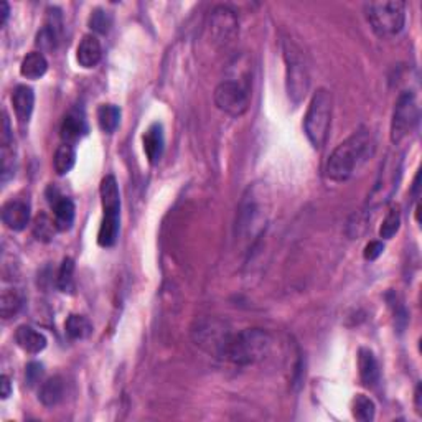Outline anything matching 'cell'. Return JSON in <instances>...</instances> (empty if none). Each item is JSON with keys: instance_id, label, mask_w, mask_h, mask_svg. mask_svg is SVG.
I'll use <instances>...</instances> for the list:
<instances>
[{"instance_id": "1", "label": "cell", "mask_w": 422, "mask_h": 422, "mask_svg": "<svg viewBox=\"0 0 422 422\" xmlns=\"http://www.w3.org/2000/svg\"><path fill=\"white\" fill-rule=\"evenodd\" d=\"M374 139L367 129L353 132L332 152L325 173L332 182H347L374 153Z\"/></svg>"}, {"instance_id": "2", "label": "cell", "mask_w": 422, "mask_h": 422, "mask_svg": "<svg viewBox=\"0 0 422 422\" xmlns=\"http://www.w3.org/2000/svg\"><path fill=\"white\" fill-rule=\"evenodd\" d=\"M271 347L269 333L261 328H248L239 333H231L221 358L239 367H248L264 359L269 355Z\"/></svg>"}, {"instance_id": "3", "label": "cell", "mask_w": 422, "mask_h": 422, "mask_svg": "<svg viewBox=\"0 0 422 422\" xmlns=\"http://www.w3.org/2000/svg\"><path fill=\"white\" fill-rule=\"evenodd\" d=\"M332 122V94L327 90L320 87L312 96L308 104L305 119H303V129L308 142L313 148H322L325 146L328 137V129Z\"/></svg>"}, {"instance_id": "4", "label": "cell", "mask_w": 422, "mask_h": 422, "mask_svg": "<svg viewBox=\"0 0 422 422\" xmlns=\"http://www.w3.org/2000/svg\"><path fill=\"white\" fill-rule=\"evenodd\" d=\"M364 15L378 37H396L404 28L406 5L403 2H369L364 5Z\"/></svg>"}, {"instance_id": "5", "label": "cell", "mask_w": 422, "mask_h": 422, "mask_svg": "<svg viewBox=\"0 0 422 422\" xmlns=\"http://www.w3.org/2000/svg\"><path fill=\"white\" fill-rule=\"evenodd\" d=\"M284 58H286V78H287V94L294 104H298L305 97L310 78L308 70L303 61L302 51L292 42L284 45Z\"/></svg>"}, {"instance_id": "6", "label": "cell", "mask_w": 422, "mask_h": 422, "mask_svg": "<svg viewBox=\"0 0 422 422\" xmlns=\"http://www.w3.org/2000/svg\"><path fill=\"white\" fill-rule=\"evenodd\" d=\"M419 122V106L414 92L404 91L394 104L391 119V141L401 144L416 131Z\"/></svg>"}, {"instance_id": "7", "label": "cell", "mask_w": 422, "mask_h": 422, "mask_svg": "<svg viewBox=\"0 0 422 422\" xmlns=\"http://www.w3.org/2000/svg\"><path fill=\"white\" fill-rule=\"evenodd\" d=\"M229 337V328L226 327L223 322L215 320V318L200 320L197 323V327L193 328V340L197 342L198 347L218 358L223 357V352Z\"/></svg>"}, {"instance_id": "8", "label": "cell", "mask_w": 422, "mask_h": 422, "mask_svg": "<svg viewBox=\"0 0 422 422\" xmlns=\"http://www.w3.org/2000/svg\"><path fill=\"white\" fill-rule=\"evenodd\" d=\"M215 104L224 114L239 117L249 107V92L238 81H223L215 90Z\"/></svg>"}, {"instance_id": "9", "label": "cell", "mask_w": 422, "mask_h": 422, "mask_svg": "<svg viewBox=\"0 0 422 422\" xmlns=\"http://www.w3.org/2000/svg\"><path fill=\"white\" fill-rule=\"evenodd\" d=\"M210 32L215 42L228 43L238 33V15L231 7L220 5L211 12Z\"/></svg>"}, {"instance_id": "10", "label": "cell", "mask_w": 422, "mask_h": 422, "mask_svg": "<svg viewBox=\"0 0 422 422\" xmlns=\"http://www.w3.org/2000/svg\"><path fill=\"white\" fill-rule=\"evenodd\" d=\"M2 221L9 229L22 231L30 221V203L22 198H12L2 207Z\"/></svg>"}, {"instance_id": "11", "label": "cell", "mask_w": 422, "mask_h": 422, "mask_svg": "<svg viewBox=\"0 0 422 422\" xmlns=\"http://www.w3.org/2000/svg\"><path fill=\"white\" fill-rule=\"evenodd\" d=\"M101 203L104 210V218H119L121 216V193L116 177L107 175L101 182Z\"/></svg>"}, {"instance_id": "12", "label": "cell", "mask_w": 422, "mask_h": 422, "mask_svg": "<svg viewBox=\"0 0 422 422\" xmlns=\"http://www.w3.org/2000/svg\"><path fill=\"white\" fill-rule=\"evenodd\" d=\"M144 152H146L147 161L152 166L161 162L163 147H166V139H163V127L162 124H152L144 134Z\"/></svg>"}, {"instance_id": "13", "label": "cell", "mask_w": 422, "mask_h": 422, "mask_svg": "<svg viewBox=\"0 0 422 422\" xmlns=\"http://www.w3.org/2000/svg\"><path fill=\"white\" fill-rule=\"evenodd\" d=\"M12 106L20 124H27L30 117H32L33 106H35V92L32 87L25 85H20L15 87L12 94Z\"/></svg>"}, {"instance_id": "14", "label": "cell", "mask_w": 422, "mask_h": 422, "mask_svg": "<svg viewBox=\"0 0 422 422\" xmlns=\"http://www.w3.org/2000/svg\"><path fill=\"white\" fill-rule=\"evenodd\" d=\"M101 56L102 46L97 37H94V35H85L78 45V50H76V61H78L80 66H83L86 70L94 68L101 61Z\"/></svg>"}, {"instance_id": "15", "label": "cell", "mask_w": 422, "mask_h": 422, "mask_svg": "<svg viewBox=\"0 0 422 422\" xmlns=\"http://www.w3.org/2000/svg\"><path fill=\"white\" fill-rule=\"evenodd\" d=\"M15 342L23 352L30 355H38L46 348V337L42 332L35 330L30 325H20L15 332Z\"/></svg>"}, {"instance_id": "16", "label": "cell", "mask_w": 422, "mask_h": 422, "mask_svg": "<svg viewBox=\"0 0 422 422\" xmlns=\"http://www.w3.org/2000/svg\"><path fill=\"white\" fill-rule=\"evenodd\" d=\"M358 369H359V379H362V383L364 386H368V388H372V386H374L379 381V364L372 350L359 348Z\"/></svg>"}, {"instance_id": "17", "label": "cell", "mask_w": 422, "mask_h": 422, "mask_svg": "<svg viewBox=\"0 0 422 422\" xmlns=\"http://www.w3.org/2000/svg\"><path fill=\"white\" fill-rule=\"evenodd\" d=\"M65 398V381L61 377H53L48 378L42 383L38 391V399L40 403L46 408H53V406L60 404Z\"/></svg>"}, {"instance_id": "18", "label": "cell", "mask_w": 422, "mask_h": 422, "mask_svg": "<svg viewBox=\"0 0 422 422\" xmlns=\"http://www.w3.org/2000/svg\"><path fill=\"white\" fill-rule=\"evenodd\" d=\"M58 231H68L75 223V203L68 197H58L51 202Z\"/></svg>"}, {"instance_id": "19", "label": "cell", "mask_w": 422, "mask_h": 422, "mask_svg": "<svg viewBox=\"0 0 422 422\" xmlns=\"http://www.w3.org/2000/svg\"><path fill=\"white\" fill-rule=\"evenodd\" d=\"M86 132V121L83 119V116L76 114V112H70V114L65 117L63 124H61V139H63L65 144H68V146H73V144L78 142Z\"/></svg>"}, {"instance_id": "20", "label": "cell", "mask_w": 422, "mask_h": 422, "mask_svg": "<svg viewBox=\"0 0 422 422\" xmlns=\"http://www.w3.org/2000/svg\"><path fill=\"white\" fill-rule=\"evenodd\" d=\"M48 70V61H46L42 51H32L22 60L20 65V75L27 80H40Z\"/></svg>"}, {"instance_id": "21", "label": "cell", "mask_w": 422, "mask_h": 422, "mask_svg": "<svg viewBox=\"0 0 422 422\" xmlns=\"http://www.w3.org/2000/svg\"><path fill=\"white\" fill-rule=\"evenodd\" d=\"M23 305V296L18 289H4L2 297H0V315L5 320L15 317L18 313L20 308Z\"/></svg>"}, {"instance_id": "22", "label": "cell", "mask_w": 422, "mask_h": 422, "mask_svg": "<svg viewBox=\"0 0 422 422\" xmlns=\"http://www.w3.org/2000/svg\"><path fill=\"white\" fill-rule=\"evenodd\" d=\"M119 221V218H102L99 231H97V244L101 248H111L116 244L121 229Z\"/></svg>"}, {"instance_id": "23", "label": "cell", "mask_w": 422, "mask_h": 422, "mask_svg": "<svg viewBox=\"0 0 422 422\" xmlns=\"http://www.w3.org/2000/svg\"><path fill=\"white\" fill-rule=\"evenodd\" d=\"M76 163V152L73 146H68V144H63L56 148L55 157H53V168L58 175H66L73 170Z\"/></svg>"}, {"instance_id": "24", "label": "cell", "mask_w": 422, "mask_h": 422, "mask_svg": "<svg viewBox=\"0 0 422 422\" xmlns=\"http://www.w3.org/2000/svg\"><path fill=\"white\" fill-rule=\"evenodd\" d=\"M65 332L70 340H85L91 335L92 325L85 315H76V313H73L65 323Z\"/></svg>"}, {"instance_id": "25", "label": "cell", "mask_w": 422, "mask_h": 422, "mask_svg": "<svg viewBox=\"0 0 422 422\" xmlns=\"http://www.w3.org/2000/svg\"><path fill=\"white\" fill-rule=\"evenodd\" d=\"M121 109L114 104H101L97 107V122L99 127L107 134H112L119 126Z\"/></svg>"}, {"instance_id": "26", "label": "cell", "mask_w": 422, "mask_h": 422, "mask_svg": "<svg viewBox=\"0 0 422 422\" xmlns=\"http://www.w3.org/2000/svg\"><path fill=\"white\" fill-rule=\"evenodd\" d=\"M13 139H5L2 141V183H7L10 178H13L17 161H15Z\"/></svg>"}, {"instance_id": "27", "label": "cell", "mask_w": 422, "mask_h": 422, "mask_svg": "<svg viewBox=\"0 0 422 422\" xmlns=\"http://www.w3.org/2000/svg\"><path fill=\"white\" fill-rule=\"evenodd\" d=\"M56 231H58V228H56L55 220H51L50 216L45 213L37 216V220H35L33 223V234L38 241H42V243H50V241L55 238Z\"/></svg>"}, {"instance_id": "28", "label": "cell", "mask_w": 422, "mask_h": 422, "mask_svg": "<svg viewBox=\"0 0 422 422\" xmlns=\"http://www.w3.org/2000/svg\"><path fill=\"white\" fill-rule=\"evenodd\" d=\"M352 409H353L355 419L363 421V422L373 421L374 419V414H377V406H374L373 401L369 399V398H367V396H364V394L355 396Z\"/></svg>"}, {"instance_id": "29", "label": "cell", "mask_w": 422, "mask_h": 422, "mask_svg": "<svg viewBox=\"0 0 422 422\" xmlns=\"http://www.w3.org/2000/svg\"><path fill=\"white\" fill-rule=\"evenodd\" d=\"M56 286L61 292H73L75 289V261L71 257H66L61 262V267L56 277Z\"/></svg>"}, {"instance_id": "30", "label": "cell", "mask_w": 422, "mask_h": 422, "mask_svg": "<svg viewBox=\"0 0 422 422\" xmlns=\"http://www.w3.org/2000/svg\"><path fill=\"white\" fill-rule=\"evenodd\" d=\"M401 226V211L398 207H391L388 215L384 216L383 224L379 228V236L383 239H391L399 231Z\"/></svg>"}, {"instance_id": "31", "label": "cell", "mask_w": 422, "mask_h": 422, "mask_svg": "<svg viewBox=\"0 0 422 422\" xmlns=\"http://www.w3.org/2000/svg\"><path fill=\"white\" fill-rule=\"evenodd\" d=\"M87 23H90L91 30H94L96 33L106 35L112 27V15L102 9H96L91 12Z\"/></svg>"}, {"instance_id": "32", "label": "cell", "mask_w": 422, "mask_h": 422, "mask_svg": "<svg viewBox=\"0 0 422 422\" xmlns=\"http://www.w3.org/2000/svg\"><path fill=\"white\" fill-rule=\"evenodd\" d=\"M383 251H384V244L381 243V241H372V243L364 248L363 256L367 261H374V259H378L381 254H383Z\"/></svg>"}, {"instance_id": "33", "label": "cell", "mask_w": 422, "mask_h": 422, "mask_svg": "<svg viewBox=\"0 0 422 422\" xmlns=\"http://www.w3.org/2000/svg\"><path fill=\"white\" fill-rule=\"evenodd\" d=\"M43 374V367L40 363H30L27 367V373H25V377H27V383L30 386H33L35 383H38L40 378H42Z\"/></svg>"}, {"instance_id": "34", "label": "cell", "mask_w": 422, "mask_h": 422, "mask_svg": "<svg viewBox=\"0 0 422 422\" xmlns=\"http://www.w3.org/2000/svg\"><path fill=\"white\" fill-rule=\"evenodd\" d=\"M0 386H2V399H7L10 394H12V383H10V378L7 374H2V378H0Z\"/></svg>"}, {"instance_id": "35", "label": "cell", "mask_w": 422, "mask_h": 422, "mask_svg": "<svg viewBox=\"0 0 422 422\" xmlns=\"http://www.w3.org/2000/svg\"><path fill=\"white\" fill-rule=\"evenodd\" d=\"M9 15H10V7H9V4L7 2H2L0 4V25H4L7 23V20H9Z\"/></svg>"}, {"instance_id": "36", "label": "cell", "mask_w": 422, "mask_h": 422, "mask_svg": "<svg viewBox=\"0 0 422 422\" xmlns=\"http://www.w3.org/2000/svg\"><path fill=\"white\" fill-rule=\"evenodd\" d=\"M416 411L421 414V386L416 388Z\"/></svg>"}]
</instances>
